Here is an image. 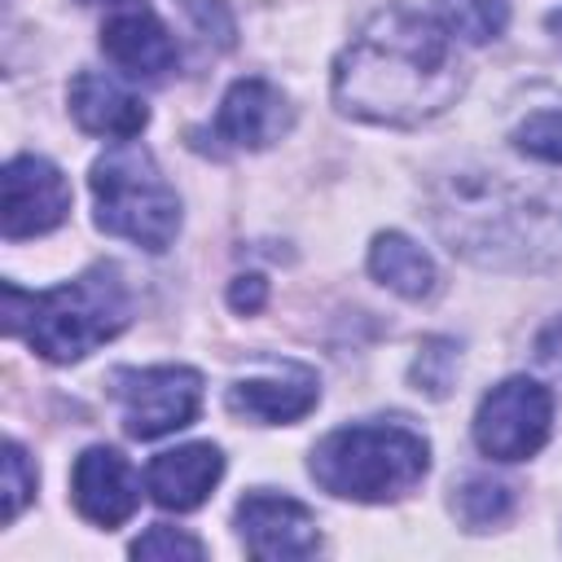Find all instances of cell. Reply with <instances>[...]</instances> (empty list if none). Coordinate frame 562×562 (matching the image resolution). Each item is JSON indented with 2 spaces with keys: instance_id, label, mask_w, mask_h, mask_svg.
<instances>
[{
  "instance_id": "3957f363",
  "label": "cell",
  "mask_w": 562,
  "mask_h": 562,
  "mask_svg": "<svg viewBox=\"0 0 562 562\" xmlns=\"http://www.w3.org/2000/svg\"><path fill=\"white\" fill-rule=\"evenodd\" d=\"M127 316L132 294L114 263H92L75 281L40 294L4 281V329L26 338V347L53 364L83 360L88 351L110 342L127 325Z\"/></svg>"
},
{
  "instance_id": "4fadbf2b",
  "label": "cell",
  "mask_w": 562,
  "mask_h": 562,
  "mask_svg": "<svg viewBox=\"0 0 562 562\" xmlns=\"http://www.w3.org/2000/svg\"><path fill=\"white\" fill-rule=\"evenodd\" d=\"M321 386L316 373L303 364H281L268 378H241L228 386V408L237 417L263 422V426H281V422H299L312 413Z\"/></svg>"
},
{
  "instance_id": "52a82bcc",
  "label": "cell",
  "mask_w": 562,
  "mask_h": 562,
  "mask_svg": "<svg viewBox=\"0 0 562 562\" xmlns=\"http://www.w3.org/2000/svg\"><path fill=\"white\" fill-rule=\"evenodd\" d=\"M553 422V400L536 378L496 382L474 413V443L492 461H527L544 448Z\"/></svg>"
},
{
  "instance_id": "4316f807",
  "label": "cell",
  "mask_w": 562,
  "mask_h": 562,
  "mask_svg": "<svg viewBox=\"0 0 562 562\" xmlns=\"http://www.w3.org/2000/svg\"><path fill=\"white\" fill-rule=\"evenodd\" d=\"M83 4H101V0H83Z\"/></svg>"
},
{
  "instance_id": "7402d4cb",
  "label": "cell",
  "mask_w": 562,
  "mask_h": 562,
  "mask_svg": "<svg viewBox=\"0 0 562 562\" xmlns=\"http://www.w3.org/2000/svg\"><path fill=\"white\" fill-rule=\"evenodd\" d=\"M31 496H35V465L18 443H4V522H13Z\"/></svg>"
},
{
  "instance_id": "cb8c5ba5",
  "label": "cell",
  "mask_w": 562,
  "mask_h": 562,
  "mask_svg": "<svg viewBox=\"0 0 562 562\" xmlns=\"http://www.w3.org/2000/svg\"><path fill=\"white\" fill-rule=\"evenodd\" d=\"M536 360H540V369H544L549 378L562 382V316L549 321V325L536 334Z\"/></svg>"
},
{
  "instance_id": "9c48e42d",
  "label": "cell",
  "mask_w": 562,
  "mask_h": 562,
  "mask_svg": "<svg viewBox=\"0 0 562 562\" xmlns=\"http://www.w3.org/2000/svg\"><path fill=\"white\" fill-rule=\"evenodd\" d=\"M237 536L250 558L263 562H290L312 558L321 549L316 518L303 501L277 496V492H246L237 501Z\"/></svg>"
},
{
  "instance_id": "d4e9b609",
  "label": "cell",
  "mask_w": 562,
  "mask_h": 562,
  "mask_svg": "<svg viewBox=\"0 0 562 562\" xmlns=\"http://www.w3.org/2000/svg\"><path fill=\"white\" fill-rule=\"evenodd\" d=\"M228 303L237 307V312H259L263 303H268V281L263 277H255V272H246V277H233V285H228Z\"/></svg>"
},
{
  "instance_id": "ac0fdd59",
  "label": "cell",
  "mask_w": 562,
  "mask_h": 562,
  "mask_svg": "<svg viewBox=\"0 0 562 562\" xmlns=\"http://www.w3.org/2000/svg\"><path fill=\"white\" fill-rule=\"evenodd\" d=\"M439 18L465 44H487L509 26V0H435Z\"/></svg>"
},
{
  "instance_id": "8992f818",
  "label": "cell",
  "mask_w": 562,
  "mask_h": 562,
  "mask_svg": "<svg viewBox=\"0 0 562 562\" xmlns=\"http://www.w3.org/2000/svg\"><path fill=\"white\" fill-rule=\"evenodd\" d=\"M110 395L123 408V426L132 439H158L189 426L202 408V373L184 364L154 369H114Z\"/></svg>"
},
{
  "instance_id": "e0dca14e",
  "label": "cell",
  "mask_w": 562,
  "mask_h": 562,
  "mask_svg": "<svg viewBox=\"0 0 562 562\" xmlns=\"http://www.w3.org/2000/svg\"><path fill=\"white\" fill-rule=\"evenodd\" d=\"M452 509H457V518H461L470 531H487V527H496V522L509 518V509H514V492H509L501 479L474 474V479H465V483L457 487Z\"/></svg>"
},
{
  "instance_id": "277c9868",
  "label": "cell",
  "mask_w": 562,
  "mask_h": 562,
  "mask_svg": "<svg viewBox=\"0 0 562 562\" xmlns=\"http://www.w3.org/2000/svg\"><path fill=\"white\" fill-rule=\"evenodd\" d=\"M430 470V448L400 422L338 426L312 448V479L342 501H400Z\"/></svg>"
},
{
  "instance_id": "30bf717a",
  "label": "cell",
  "mask_w": 562,
  "mask_h": 562,
  "mask_svg": "<svg viewBox=\"0 0 562 562\" xmlns=\"http://www.w3.org/2000/svg\"><path fill=\"white\" fill-rule=\"evenodd\" d=\"M294 123V110L285 101V92L259 75L237 79L215 114V140L233 145V149H268L272 140H281Z\"/></svg>"
},
{
  "instance_id": "484cf974",
  "label": "cell",
  "mask_w": 562,
  "mask_h": 562,
  "mask_svg": "<svg viewBox=\"0 0 562 562\" xmlns=\"http://www.w3.org/2000/svg\"><path fill=\"white\" fill-rule=\"evenodd\" d=\"M549 31L562 40V9H553V13H549Z\"/></svg>"
},
{
  "instance_id": "d6986e66",
  "label": "cell",
  "mask_w": 562,
  "mask_h": 562,
  "mask_svg": "<svg viewBox=\"0 0 562 562\" xmlns=\"http://www.w3.org/2000/svg\"><path fill=\"white\" fill-rule=\"evenodd\" d=\"M514 149L540 162L562 167V105H544L531 110L518 127H514Z\"/></svg>"
},
{
  "instance_id": "5b68a950",
  "label": "cell",
  "mask_w": 562,
  "mask_h": 562,
  "mask_svg": "<svg viewBox=\"0 0 562 562\" xmlns=\"http://www.w3.org/2000/svg\"><path fill=\"white\" fill-rule=\"evenodd\" d=\"M92 198L97 224L132 246L167 250L180 228V198L158 171L154 154L136 140H119L92 162Z\"/></svg>"
},
{
  "instance_id": "44dd1931",
  "label": "cell",
  "mask_w": 562,
  "mask_h": 562,
  "mask_svg": "<svg viewBox=\"0 0 562 562\" xmlns=\"http://www.w3.org/2000/svg\"><path fill=\"white\" fill-rule=\"evenodd\" d=\"M132 558H145V562H171V558H189V562H198V558H206V544H202L198 536L180 531V527L158 522V527H149V531H145V536L132 544Z\"/></svg>"
},
{
  "instance_id": "7a4b0ae2",
  "label": "cell",
  "mask_w": 562,
  "mask_h": 562,
  "mask_svg": "<svg viewBox=\"0 0 562 562\" xmlns=\"http://www.w3.org/2000/svg\"><path fill=\"white\" fill-rule=\"evenodd\" d=\"M435 233L479 268L540 272L562 263V189L492 167H457L430 189Z\"/></svg>"
},
{
  "instance_id": "7c38bea8",
  "label": "cell",
  "mask_w": 562,
  "mask_h": 562,
  "mask_svg": "<svg viewBox=\"0 0 562 562\" xmlns=\"http://www.w3.org/2000/svg\"><path fill=\"white\" fill-rule=\"evenodd\" d=\"M224 474V452L215 443H184V448H171V452H158L145 470V487L149 496L162 505V509H198L211 487L220 483Z\"/></svg>"
},
{
  "instance_id": "603a6c76",
  "label": "cell",
  "mask_w": 562,
  "mask_h": 562,
  "mask_svg": "<svg viewBox=\"0 0 562 562\" xmlns=\"http://www.w3.org/2000/svg\"><path fill=\"white\" fill-rule=\"evenodd\" d=\"M184 9H189V18L202 26V35L206 40H215V44H233V13H228V4L224 0H184Z\"/></svg>"
},
{
  "instance_id": "5bb4252c",
  "label": "cell",
  "mask_w": 562,
  "mask_h": 562,
  "mask_svg": "<svg viewBox=\"0 0 562 562\" xmlns=\"http://www.w3.org/2000/svg\"><path fill=\"white\" fill-rule=\"evenodd\" d=\"M70 114L83 132L105 136V140H132L149 123L145 101L132 97L110 75H97V70H79L70 79Z\"/></svg>"
},
{
  "instance_id": "2e32d148",
  "label": "cell",
  "mask_w": 562,
  "mask_h": 562,
  "mask_svg": "<svg viewBox=\"0 0 562 562\" xmlns=\"http://www.w3.org/2000/svg\"><path fill=\"white\" fill-rule=\"evenodd\" d=\"M369 272L386 290H395L404 299H430L435 285H439V272H435L430 255L417 241H408L404 233H378L373 237V246H369Z\"/></svg>"
},
{
  "instance_id": "8fae6325",
  "label": "cell",
  "mask_w": 562,
  "mask_h": 562,
  "mask_svg": "<svg viewBox=\"0 0 562 562\" xmlns=\"http://www.w3.org/2000/svg\"><path fill=\"white\" fill-rule=\"evenodd\" d=\"M70 496H75V509L97 522V527H119L136 514L140 505V483L127 465L123 452L114 448H88L79 452L75 470H70Z\"/></svg>"
},
{
  "instance_id": "9a60e30c",
  "label": "cell",
  "mask_w": 562,
  "mask_h": 562,
  "mask_svg": "<svg viewBox=\"0 0 562 562\" xmlns=\"http://www.w3.org/2000/svg\"><path fill=\"white\" fill-rule=\"evenodd\" d=\"M101 48L105 57L132 75V79H158L176 66V40L171 31L149 13V9H132V13H119L101 26Z\"/></svg>"
},
{
  "instance_id": "ba28073f",
  "label": "cell",
  "mask_w": 562,
  "mask_h": 562,
  "mask_svg": "<svg viewBox=\"0 0 562 562\" xmlns=\"http://www.w3.org/2000/svg\"><path fill=\"white\" fill-rule=\"evenodd\" d=\"M0 189H4L0 228H4L9 241L53 233L70 215V184L48 158H35V154L9 158L4 176H0Z\"/></svg>"
},
{
  "instance_id": "ffe728a7",
  "label": "cell",
  "mask_w": 562,
  "mask_h": 562,
  "mask_svg": "<svg viewBox=\"0 0 562 562\" xmlns=\"http://www.w3.org/2000/svg\"><path fill=\"white\" fill-rule=\"evenodd\" d=\"M457 356H461V351H457V342H452V338H426V342L417 347L413 369H408L413 386H417V391H426L430 400H443V395L452 391Z\"/></svg>"
},
{
  "instance_id": "6da1fadb",
  "label": "cell",
  "mask_w": 562,
  "mask_h": 562,
  "mask_svg": "<svg viewBox=\"0 0 562 562\" xmlns=\"http://www.w3.org/2000/svg\"><path fill=\"white\" fill-rule=\"evenodd\" d=\"M461 83L465 70L443 26L404 4L373 13L334 61V105L386 127L443 114L461 97Z\"/></svg>"
}]
</instances>
